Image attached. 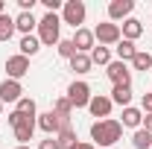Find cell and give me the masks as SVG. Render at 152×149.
<instances>
[{"label":"cell","mask_w":152,"mask_h":149,"mask_svg":"<svg viewBox=\"0 0 152 149\" xmlns=\"http://www.w3.org/2000/svg\"><path fill=\"white\" fill-rule=\"evenodd\" d=\"M123 137V123L120 120H96L94 126H91V140H94V146H114L117 140Z\"/></svg>","instance_id":"1"},{"label":"cell","mask_w":152,"mask_h":149,"mask_svg":"<svg viewBox=\"0 0 152 149\" xmlns=\"http://www.w3.org/2000/svg\"><path fill=\"white\" fill-rule=\"evenodd\" d=\"M58 29H61V18H58L56 12H47L44 18L38 20V41H41V47H53V44H58V41H61Z\"/></svg>","instance_id":"2"},{"label":"cell","mask_w":152,"mask_h":149,"mask_svg":"<svg viewBox=\"0 0 152 149\" xmlns=\"http://www.w3.org/2000/svg\"><path fill=\"white\" fill-rule=\"evenodd\" d=\"M85 15H88V9H85L82 0H67V3L61 6V23H70L73 29H82Z\"/></svg>","instance_id":"3"},{"label":"cell","mask_w":152,"mask_h":149,"mask_svg":"<svg viewBox=\"0 0 152 149\" xmlns=\"http://www.w3.org/2000/svg\"><path fill=\"white\" fill-rule=\"evenodd\" d=\"M94 38L99 41V47H108V44H120V41H123L120 23H111V20H105V23H96Z\"/></svg>","instance_id":"4"},{"label":"cell","mask_w":152,"mask_h":149,"mask_svg":"<svg viewBox=\"0 0 152 149\" xmlns=\"http://www.w3.org/2000/svg\"><path fill=\"white\" fill-rule=\"evenodd\" d=\"M91 85L88 82H70V88H67V99H70V105L73 108H88V102H91Z\"/></svg>","instance_id":"5"},{"label":"cell","mask_w":152,"mask_h":149,"mask_svg":"<svg viewBox=\"0 0 152 149\" xmlns=\"http://www.w3.org/2000/svg\"><path fill=\"white\" fill-rule=\"evenodd\" d=\"M35 126L44 131L47 137H56L58 131H61V126H64V123H61V120H58V114L50 108V111H44V114H38V117H35Z\"/></svg>","instance_id":"6"},{"label":"cell","mask_w":152,"mask_h":149,"mask_svg":"<svg viewBox=\"0 0 152 149\" xmlns=\"http://www.w3.org/2000/svg\"><path fill=\"white\" fill-rule=\"evenodd\" d=\"M105 76L111 79V85H132V70L126 67V61H111L105 67Z\"/></svg>","instance_id":"7"},{"label":"cell","mask_w":152,"mask_h":149,"mask_svg":"<svg viewBox=\"0 0 152 149\" xmlns=\"http://www.w3.org/2000/svg\"><path fill=\"white\" fill-rule=\"evenodd\" d=\"M6 73H9V79H18V82H20L23 76L29 73V58L20 56V53H18V56H9V58H6Z\"/></svg>","instance_id":"8"},{"label":"cell","mask_w":152,"mask_h":149,"mask_svg":"<svg viewBox=\"0 0 152 149\" xmlns=\"http://www.w3.org/2000/svg\"><path fill=\"white\" fill-rule=\"evenodd\" d=\"M111 96H102V93H96L91 96V102H88V111L91 117H99V120H108V114H111Z\"/></svg>","instance_id":"9"},{"label":"cell","mask_w":152,"mask_h":149,"mask_svg":"<svg viewBox=\"0 0 152 149\" xmlns=\"http://www.w3.org/2000/svg\"><path fill=\"white\" fill-rule=\"evenodd\" d=\"M132 9H134V3L132 0H111L108 3V20H129L132 18Z\"/></svg>","instance_id":"10"},{"label":"cell","mask_w":152,"mask_h":149,"mask_svg":"<svg viewBox=\"0 0 152 149\" xmlns=\"http://www.w3.org/2000/svg\"><path fill=\"white\" fill-rule=\"evenodd\" d=\"M70 41H73V47H76V53H91V50H94L96 44V38H94V29H85V26H82V29H76V35L70 38Z\"/></svg>","instance_id":"11"},{"label":"cell","mask_w":152,"mask_h":149,"mask_svg":"<svg viewBox=\"0 0 152 149\" xmlns=\"http://www.w3.org/2000/svg\"><path fill=\"white\" fill-rule=\"evenodd\" d=\"M23 88H20L18 79H3L0 82V102H18Z\"/></svg>","instance_id":"12"},{"label":"cell","mask_w":152,"mask_h":149,"mask_svg":"<svg viewBox=\"0 0 152 149\" xmlns=\"http://www.w3.org/2000/svg\"><path fill=\"white\" fill-rule=\"evenodd\" d=\"M111 102L129 108V105H132V85H114L111 88Z\"/></svg>","instance_id":"13"},{"label":"cell","mask_w":152,"mask_h":149,"mask_svg":"<svg viewBox=\"0 0 152 149\" xmlns=\"http://www.w3.org/2000/svg\"><path fill=\"white\" fill-rule=\"evenodd\" d=\"M32 134H35V120H26V123H20L18 129H15V140H18V146H29Z\"/></svg>","instance_id":"14"},{"label":"cell","mask_w":152,"mask_h":149,"mask_svg":"<svg viewBox=\"0 0 152 149\" xmlns=\"http://www.w3.org/2000/svg\"><path fill=\"white\" fill-rule=\"evenodd\" d=\"M35 26H38V20H35L32 12H20L18 18H15V29L23 32V35H32V29H35Z\"/></svg>","instance_id":"15"},{"label":"cell","mask_w":152,"mask_h":149,"mask_svg":"<svg viewBox=\"0 0 152 149\" xmlns=\"http://www.w3.org/2000/svg\"><path fill=\"white\" fill-rule=\"evenodd\" d=\"M120 32H123V38H126V41H134V38L143 35V23H140L137 18H129V20H123Z\"/></svg>","instance_id":"16"},{"label":"cell","mask_w":152,"mask_h":149,"mask_svg":"<svg viewBox=\"0 0 152 149\" xmlns=\"http://www.w3.org/2000/svg\"><path fill=\"white\" fill-rule=\"evenodd\" d=\"M53 111L58 114V120H61L64 126H70V114H73V105H70V99H67V96H58L56 102H53Z\"/></svg>","instance_id":"17"},{"label":"cell","mask_w":152,"mask_h":149,"mask_svg":"<svg viewBox=\"0 0 152 149\" xmlns=\"http://www.w3.org/2000/svg\"><path fill=\"white\" fill-rule=\"evenodd\" d=\"M91 67H94V64H91V56H88V53H76V56L70 58V70H73L76 76L91 73Z\"/></svg>","instance_id":"18"},{"label":"cell","mask_w":152,"mask_h":149,"mask_svg":"<svg viewBox=\"0 0 152 149\" xmlns=\"http://www.w3.org/2000/svg\"><path fill=\"white\" fill-rule=\"evenodd\" d=\"M123 126H129V129H140L143 126V111H137V108H123V120H120Z\"/></svg>","instance_id":"19"},{"label":"cell","mask_w":152,"mask_h":149,"mask_svg":"<svg viewBox=\"0 0 152 149\" xmlns=\"http://www.w3.org/2000/svg\"><path fill=\"white\" fill-rule=\"evenodd\" d=\"M18 47H20V56H26V58H29V56H35L38 50H41V41H38L35 35H23Z\"/></svg>","instance_id":"20"},{"label":"cell","mask_w":152,"mask_h":149,"mask_svg":"<svg viewBox=\"0 0 152 149\" xmlns=\"http://www.w3.org/2000/svg\"><path fill=\"white\" fill-rule=\"evenodd\" d=\"M114 50H117V61H132V58H134V53H137L134 41H126V38H123V41H120Z\"/></svg>","instance_id":"21"},{"label":"cell","mask_w":152,"mask_h":149,"mask_svg":"<svg viewBox=\"0 0 152 149\" xmlns=\"http://www.w3.org/2000/svg\"><path fill=\"white\" fill-rule=\"evenodd\" d=\"M15 111H20L23 117H38V108H35V99H29V96H20L18 102H15Z\"/></svg>","instance_id":"22"},{"label":"cell","mask_w":152,"mask_h":149,"mask_svg":"<svg viewBox=\"0 0 152 149\" xmlns=\"http://www.w3.org/2000/svg\"><path fill=\"white\" fill-rule=\"evenodd\" d=\"M56 140H58V146H61V149H70L76 140H79V137H76L73 126H61V131L56 134Z\"/></svg>","instance_id":"23"},{"label":"cell","mask_w":152,"mask_h":149,"mask_svg":"<svg viewBox=\"0 0 152 149\" xmlns=\"http://www.w3.org/2000/svg\"><path fill=\"white\" fill-rule=\"evenodd\" d=\"M91 64H105V67H108V64H111V50L96 44L94 50H91Z\"/></svg>","instance_id":"24"},{"label":"cell","mask_w":152,"mask_h":149,"mask_svg":"<svg viewBox=\"0 0 152 149\" xmlns=\"http://www.w3.org/2000/svg\"><path fill=\"white\" fill-rule=\"evenodd\" d=\"M132 146L134 149H152V134L146 129H137L132 134Z\"/></svg>","instance_id":"25"},{"label":"cell","mask_w":152,"mask_h":149,"mask_svg":"<svg viewBox=\"0 0 152 149\" xmlns=\"http://www.w3.org/2000/svg\"><path fill=\"white\" fill-rule=\"evenodd\" d=\"M15 35V18L12 15H0V41H9Z\"/></svg>","instance_id":"26"},{"label":"cell","mask_w":152,"mask_h":149,"mask_svg":"<svg viewBox=\"0 0 152 149\" xmlns=\"http://www.w3.org/2000/svg\"><path fill=\"white\" fill-rule=\"evenodd\" d=\"M132 67L134 70H149L152 67V53H146V50H137L132 58Z\"/></svg>","instance_id":"27"},{"label":"cell","mask_w":152,"mask_h":149,"mask_svg":"<svg viewBox=\"0 0 152 149\" xmlns=\"http://www.w3.org/2000/svg\"><path fill=\"white\" fill-rule=\"evenodd\" d=\"M56 47H58V56H61V58H67V61L76 56V47H73V41H70V38H61Z\"/></svg>","instance_id":"28"},{"label":"cell","mask_w":152,"mask_h":149,"mask_svg":"<svg viewBox=\"0 0 152 149\" xmlns=\"http://www.w3.org/2000/svg\"><path fill=\"white\" fill-rule=\"evenodd\" d=\"M6 120H9V126H12V129H18L20 123H26V120H32V117H23L20 111H12L9 117H6Z\"/></svg>","instance_id":"29"},{"label":"cell","mask_w":152,"mask_h":149,"mask_svg":"<svg viewBox=\"0 0 152 149\" xmlns=\"http://www.w3.org/2000/svg\"><path fill=\"white\" fill-rule=\"evenodd\" d=\"M38 149H61V146H58L56 137H47V140H41V143H38Z\"/></svg>","instance_id":"30"},{"label":"cell","mask_w":152,"mask_h":149,"mask_svg":"<svg viewBox=\"0 0 152 149\" xmlns=\"http://www.w3.org/2000/svg\"><path fill=\"white\" fill-rule=\"evenodd\" d=\"M41 3H44V9H47V12H56V9H61V6H64L61 0H41Z\"/></svg>","instance_id":"31"},{"label":"cell","mask_w":152,"mask_h":149,"mask_svg":"<svg viewBox=\"0 0 152 149\" xmlns=\"http://www.w3.org/2000/svg\"><path fill=\"white\" fill-rule=\"evenodd\" d=\"M140 105H143V114H152V93H143Z\"/></svg>","instance_id":"32"},{"label":"cell","mask_w":152,"mask_h":149,"mask_svg":"<svg viewBox=\"0 0 152 149\" xmlns=\"http://www.w3.org/2000/svg\"><path fill=\"white\" fill-rule=\"evenodd\" d=\"M38 0H18V6H20V12H32V6H35Z\"/></svg>","instance_id":"33"},{"label":"cell","mask_w":152,"mask_h":149,"mask_svg":"<svg viewBox=\"0 0 152 149\" xmlns=\"http://www.w3.org/2000/svg\"><path fill=\"white\" fill-rule=\"evenodd\" d=\"M70 149H96V146H94V143H88V140H76Z\"/></svg>","instance_id":"34"},{"label":"cell","mask_w":152,"mask_h":149,"mask_svg":"<svg viewBox=\"0 0 152 149\" xmlns=\"http://www.w3.org/2000/svg\"><path fill=\"white\" fill-rule=\"evenodd\" d=\"M140 129H146L152 134V114H143V126H140Z\"/></svg>","instance_id":"35"},{"label":"cell","mask_w":152,"mask_h":149,"mask_svg":"<svg viewBox=\"0 0 152 149\" xmlns=\"http://www.w3.org/2000/svg\"><path fill=\"white\" fill-rule=\"evenodd\" d=\"M0 15H6V3L3 0H0Z\"/></svg>","instance_id":"36"},{"label":"cell","mask_w":152,"mask_h":149,"mask_svg":"<svg viewBox=\"0 0 152 149\" xmlns=\"http://www.w3.org/2000/svg\"><path fill=\"white\" fill-rule=\"evenodd\" d=\"M0 114H3V102H0Z\"/></svg>","instance_id":"37"},{"label":"cell","mask_w":152,"mask_h":149,"mask_svg":"<svg viewBox=\"0 0 152 149\" xmlns=\"http://www.w3.org/2000/svg\"><path fill=\"white\" fill-rule=\"evenodd\" d=\"M18 149H29V146H18Z\"/></svg>","instance_id":"38"}]
</instances>
